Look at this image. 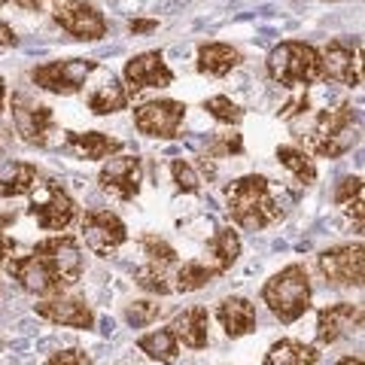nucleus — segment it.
<instances>
[{
    "mask_svg": "<svg viewBox=\"0 0 365 365\" xmlns=\"http://www.w3.org/2000/svg\"><path fill=\"white\" fill-rule=\"evenodd\" d=\"M6 271L25 292L52 299L71 289L83 274V253H79L76 237L71 235H55L46 237L28 256L6 259Z\"/></svg>",
    "mask_w": 365,
    "mask_h": 365,
    "instance_id": "nucleus-1",
    "label": "nucleus"
},
{
    "mask_svg": "<svg viewBox=\"0 0 365 365\" xmlns=\"http://www.w3.org/2000/svg\"><path fill=\"white\" fill-rule=\"evenodd\" d=\"M225 201L232 220L241 228H247V232H259V228L277 222L283 216L280 204L271 195V182L256 174L235 180L225 192Z\"/></svg>",
    "mask_w": 365,
    "mask_h": 365,
    "instance_id": "nucleus-2",
    "label": "nucleus"
},
{
    "mask_svg": "<svg viewBox=\"0 0 365 365\" xmlns=\"http://www.w3.org/2000/svg\"><path fill=\"white\" fill-rule=\"evenodd\" d=\"M262 302L280 323H295L311 307V280L302 265H287L262 287Z\"/></svg>",
    "mask_w": 365,
    "mask_h": 365,
    "instance_id": "nucleus-3",
    "label": "nucleus"
},
{
    "mask_svg": "<svg viewBox=\"0 0 365 365\" xmlns=\"http://www.w3.org/2000/svg\"><path fill=\"white\" fill-rule=\"evenodd\" d=\"M268 76L280 86L299 88V86H311L317 79H323V58L314 46L289 40L274 46L268 55Z\"/></svg>",
    "mask_w": 365,
    "mask_h": 365,
    "instance_id": "nucleus-4",
    "label": "nucleus"
},
{
    "mask_svg": "<svg viewBox=\"0 0 365 365\" xmlns=\"http://www.w3.org/2000/svg\"><path fill=\"white\" fill-rule=\"evenodd\" d=\"M356 143V110L350 104H341L335 110H323L307 134V146L317 155L338 158Z\"/></svg>",
    "mask_w": 365,
    "mask_h": 365,
    "instance_id": "nucleus-5",
    "label": "nucleus"
},
{
    "mask_svg": "<svg viewBox=\"0 0 365 365\" xmlns=\"http://www.w3.org/2000/svg\"><path fill=\"white\" fill-rule=\"evenodd\" d=\"M31 216L46 232H64L76 216V204L55 180H46L31 189Z\"/></svg>",
    "mask_w": 365,
    "mask_h": 365,
    "instance_id": "nucleus-6",
    "label": "nucleus"
},
{
    "mask_svg": "<svg viewBox=\"0 0 365 365\" xmlns=\"http://www.w3.org/2000/svg\"><path fill=\"white\" fill-rule=\"evenodd\" d=\"M95 71H98V64L88 58H67V61H49V64L34 67L31 79L40 88L52 91V95H76Z\"/></svg>",
    "mask_w": 365,
    "mask_h": 365,
    "instance_id": "nucleus-7",
    "label": "nucleus"
},
{
    "mask_svg": "<svg viewBox=\"0 0 365 365\" xmlns=\"http://www.w3.org/2000/svg\"><path fill=\"white\" fill-rule=\"evenodd\" d=\"M317 268L326 277L329 287H362V268H365L362 244H344V247L326 250L317 259Z\"/></svg>",
    "mask_w": 365,
    "mask_h": 365,
    "instance_id": "nucleus-8",
    "label": "nucleus"
},
{
    "mask_svg": "<svg viewBox=\"0 0 365 365\" xmlns=\"http://www.w3.org/2000/svg\"><path fill=\"white\" fill-rule=\"evenodd\" d=\"M83 241L91 253L113 256L116 250L128 241V228L110 210H88L83 216Z\"/></svg>",
    "mask_w": 365,
    "mask_h": 365,
    "instance_id": "nucleus-9",
    "label": "nucleus"
},
{
    "mask_svg": "<svg viewBox=\"0 0 365 365\" xmlns=\"http://www.w3.org/2000/svg\"><path fill=\"white\" fill-rule=\"evenodd\" d=\"M182 119H186V104L180 101H150V104L137 107L134 110V125L137 131L146 134V137H162V140H170L177 137Z\"/></svg>",
    "mask_w": 365,
    "mask_h": 365,
    "instance_id": "nucleus-10",
    "label": "nucleus"
},
{
    "mask_svg": "<svg viewBox=\"0 0 365 365\" xmlns=\"http://www.w3.org/2000/svg\"><path fill=\"white\" fill-rule=\"evenodd\" d=\"M55 21L73 34L76 40H101L107 34V19L86 0H58L55 4Z\"/></svg>",
    "mask_w": 365,
    "mask_h": 365,
    "instance_id": "nucleus-11",
    "label": "nucleus"
},
{
    "mask_svg": "<svg viewBox=\"0 0 365 365\" xmlns=\"http://www.w3.org/2000/svg\"><path fill=\"white\" fill-rule=\"evenodd\" d=\"M323 79H335L341 86H362V46L332 40L323 49Z\"/></svg>",
    "mask_w": 365,
    "mask_h": 365,
    "instance_id": "nucleus-12",
    "label": "nucleus"
},
{
    "mask_svg": "<svg viewBox=\"0 0 365 365\" xmlns=\"http://www.w3.org/2000/svg\"><path fill=\"white\" fill-rule=\"evenodd\" d=\"M140 174L143 170H140V158L137 155H113L110 162L101 168L98 182L113 198L131 201V198H137V192H140Z\"/></svg>",
    "mask_w": 365,
    "mask_h": 365,
    "instance_id": "nucleus-13",
    "label": "nucleus"
},
{
    "mask_svg": "<svg viewBox=\"0 0 365 365\" xmlns=\"http://www.w3.org/2000/svg\"><path fill=\"white\" fill-rule=\"evenodd\" d=\"M170 83H174V73H170V67L165 64L162 52L134 55V58L125 64V91H128V98L143 88H168Z\"/></svg>",
    "mask_w": 365,
    "mask_h": 365,
    "instance_id": "nucleus-14",
    "label": "nucleus"
},
{
    "mask_svg": "<svg viewBox=\"0 0 365 365\" xmlns=\"http://www.w3.org/2000/svg\"><path fill=\"white\" fill-rule=\"evenodd\" d=\"M13 119H16V131L21 134V140L31 146H46L49 143V134L55 128V116L52 107L34 104L25 95H19L13 101Z\"/></svg>",
    "mask_w": 365,
    "mask_h": 365,
    "instance_id": "nucleus-15",
    "label": "nucleus"
},
{
    "mask_svg": "<svg viewBox=\"0 0 365 365\" xmlns=\"http://www.w3.org/2000/svg\"><path fill=\"white\" fill-rule=\"evenodd\" d=\"M353 329H362V307L350 302H338L319 311L317 317V341L319 344H335Z\"/></svg>",
    "mask_w": 365,
    "mask_h": 365,
    "instance_id": "nucleus-16",
    "label": "nucleus"
},
{
    "mask_svg": "<svg viewBox=\"0 0 365 365\" xmlns=\"http://www.w3.org/2000/svg\"><path fill=\"white\" fill-rule=\"evenodd\" d=\"M37 317L49 319L55 326H71V329H91L95 326V314L83 299H67V295H52L34 304Z\"/></svg>",
    "mask_w": 365,
    "mask_h": 365,
    "instance_id": "nucleus-17",
    "label": "nucleus"
},
{
    "mask_svg": "<svg viewBox=\"0 0 365 365\" xmlns=\"http://www.w3.org/2000/svg\"><path fill=\"white\" fill-rule=\"evenodd\" d=\"M207 326H210L207 307L195 304V307H186L182 314H177L174 323H170L168 329H170V332L177 335V341H182V344H186L189 350H204V347H207V341H210Z\"/></svg>",
    "mask_w": 365,
    "mask_h": 365,
    "instance_id": "nucleus-18",
    "label": "nucleus"
},
{
    "mask_svg": "<svg viewBox=\"0 0 365 365\" xmlns=\"http://www.w3.org/2000/svg\"><path fill=\"white\" fill-rule=\"evenodd\" d=\"M67 153H73L76 158H86V162H98V158H110L122 150V140L101 131H67Z\"/></svg>",
    "mask_w": 365,
    "mask_h": 365,
    "instance_id": "nucleus-19",
    "label": "nucleus"
},
{
    "mask_svg": "<svg viewBox=\"0 0 365 365\" xmlns=\"http://www.w3.org/2000/svg\"><path fill=\"white\" fill-rule=\"evenodd\" d=\"M216 319L222 323L228 338H241L256 329V307H253V302L241 299V295H228V299H222L220 307H216Z\"/></svg>",
    "mask_w": 365,
    "mask_h": 365,
    "instance_id": "nucleus-20",
    "label": "nucleus"
},
{
    "mask_svg": "<svg viewBox=\"0 0 365 365\" xmlns=\"http://www.w3.org/2000/svg\"><path fill=\"white\" fill-rule=\"evenodd\" d=\"M237 256H241V237H237V232L235 228H220L207 244V259H204V265L213 268L216 277H220V274H225L235 265Z\"/></svg>",
    "mask_w": 365,
    "mask_h": 365,
    "instance_id": "nucleus-21",
    "label": "nucleus"
},
{
    "mask_svg": "<svg viewBox=\"0 0 365 365\" xmlns=\"http://www.w3.org/2000/svg\"><path fill=\"white\" fill-rule=\"evenodd\" d=\"M241 64V52L228 43H204L198 49V71L207 76H225Z\"/></svg>",
    "mask_w": 365,
    "mask_h": 365,
    "instance_id": "nucleus-22",
    "label": "nucleus"
},
{
    "mask_svg": "<svg viewBox=\"0 0 365 365\" xmlns=\"http://www.w3.org/2000/svg\"><path fill=\"white\" fill-rule=\"evenodd\" d=\"M37 186V168L28 162H4L0 165V198L31 195Z\"/></svg>",
    "mask_w": 365,
    "mask_h": 365,
    "instance_id": "nucleus-23",
    "label": "nucleus"
},
{
    "mask_svg": "<svg viewBox=\"0 0 365 365\" xmlns=\"http://www.w3.org/2000/svg\"><path fill=\"white\" fill-rule=\"evenodd\" d=\"M125 107H128V91H125V86L113 73L88 91V110L95 116H110V113H119Z\"/></svg>",
    "mask_w": 365,
    "mask_h": 365,
    "instance_id": "nucleus-24",
    "label": "nucleus"
},
{
    "mask_svg": "<svg viewBox=\"0 0 365 365\" xmlns=\"http://www.w3.org/2000/svg\"><path fill=\"white\" fill-rule=\"evenodd\" d=\"M317 362H319L317 347L295 338H280L277 344H271L262 365H317Z\"/></svg>",
    "mask_w": 365,
    "mask_h": 365,
    "instance_id": "nucleus-25",
    "label": "nucleus"
},
{
    "mask_svg": "<svg viewBox=\"0 0 365 365\" xmlns=\"http://www.w3.org/2000/svg\"><path fill=\"white\" fill-rule=\"evenodd\" d=\"M137 347H140V353H146L150 359L162 362V365H174L177 356H180L177 335L170 332V329H158V332L140 335V338H137Z\"/></svg>",
    "mask_w": 365,
    "mask_h": 365,
    "instance_id": "nucleus-26",
    "label": "nucleus"
},
{
    "mask_svg": "<svg viewBox=\"0 0 365 365\" xmlns=\"http://www.w3.org/2000/svg\"><path fill=\"white\" fill-rule=\"evenodd\" d=\"M277 162L287 168L289 174L295 177V182H302V186H311V182L317 180L314 158L307 155L304 150H299V146H280V150H277Z\"/></svg>",
    "mask_w": 365,
    "mask_h": 365,
    "instance_id": "nucleus-27",
    "label": "nucleus"
},
{
    "mask_svg": "<svg viewBox=\"0 0 365 365\" xmlns=\"http://www.w3.org/2000/svg\"><path fill=\"white\" fill-rule=\"evenodd\" d=\"M174 292H195V289H204L207 283L216 280V271L207 268L204 262H182L174 274Z\"/></svg>",
    "mask_w": 365,
    "mask_h": 365,
    "instance_id": "nucleus-28",
    "label": "nucleus"
},
{
    "mask_svg": "<svg viewBox=\"0 0 365 365\" xmlns=\"http://www.w3.org/2000/svg\"><path fill=\"white\" fill-rule=\"evenodd\" d=\"M335 201L344 207V213L350 220H356V225L362 228V177H344L335 189Z\"/></svg>",
    "mask_w": 365,
    "mask_h": 365,
    "instance_id": "nucleus-29",
    "label": "nucleus"
},
{
    "mask_svg": "<svg viewBox=\"0 0 365 365\" xmlns=\"http://www.w3.org/2000/svg\"><path fill=\"white\" fill-rule=\"evenodd\" d=\"M134 280L137 287L146 289V292H155V295H170L174 292V283H170L165 265H155V262H150V265L137 268L134 271Z\"/></svg>",
    "mask_w": 365,
    "mask_h": 365,
    "instance_id": "nucleus-30",
    "label": "nucleus"
},
{
    "mask_svg": "<svg viewBox=\"0 0 365 365\" xmlns=\"http://www.w3.org/2000/svg\"><path fill=\"white\" fill-rule=\"evenodd\" d=\"M204 110H207L210 116L216 122H222V125H237V122L244 119V110L237 107V104H232L225 95H216L210 101H204Z\"/></svg>",
    "mask_w": 365,
    "mask_h": 365,
    "instance_id": "nucleus-31",
    "label": "nucleus"
},
{
    "mask_svg": "<svg viewBox=\"0 0 365 365\" xmlns=\"http://www.w3.org/2000/svg\"><path fill=\"white\" fill-rule=\"evenodd\" d=\"M143 253L150 256V262H155V265H165V268L177 265V250L170 244H165L162 237H155V235L143 237Z\"/></svg>",
    "mask_w": 365,
    "mask_h": 365,
    "instance_id": "nucleus-32",
    "label": "nucleus"
},
{
    "mask_svg": "<svg viewBox=\"0 0 365 365\" xmlns=\"http://www.w3.org/2000/svg\"><path fill=\"white\" fill-rule=\"evenodd\" d=\"M170 174H174L177 189H180V192H186V195H195V192L201 189V177L195 174V168H192L189 162H182V158L170 162Z\"/></svg>",
    "mask_w": 365,
    "mask_h": 365,
    "instance_id": "nucleus-33",
    "label": "nucleus"
},
{
    "mask_svg": "<svg viewBox=\"0 0 365 365\" xmlns=\"http://www.w3.org/2000/svg\"><path fill=\"white\" fill-rule=\"evenodd\" d=\"M158 314H162V307L155 302H134V304H128V311H125V319H128L134 329H143V326H150Z\"/></svg>",
    "mask_w": 365,
    "mask_h": 365,
    "instance_id": "nucleus-34",
    "label": "nucleus"
},
{
    "mask_svg": "<svg viewBox=\"0 0 365 365\" xmlns=\"http://www.w3.org/2000/svg\"><path fill=\"white\" fill-rule=\"evenodd\" d=\"M244 150V140H241V134H220L216 137V143L207 150V155L204 158H220V155H237Z\"/></svg>",
    "mask_w": 365,
    "mask_h": 365,
    "instance_id": "nucleus-35",
    "label": "nucleus"
},
{
    "mask_svg": "<svg viewBox=\"0 0 365 365\" xmlns=\"http://www.w3.org/2000/svg\"><path fill=\"white\" fill-rule=\"evenodd\" d=\"M46 365H95V359H91L86 350L71 347V350H61V353H55V356H49Z\"/></svg>",
    "mask_w": 365,
    "mask_h": 365,
    "instance_id": "nucleus-36",
    "label": "nucleus"
},
{
    "mask_svg": "<svg viewBox=\"0 0 365 365\" xmlns=\"http://www.w3.org/2000/svg\"><path fill=\"white\" fill-rule=\"evenodd\" d=\"M6 4L21 6V9H28V13H40L46 4H58V0H0V6H6Z\"/></svg>",
    "mask_w": 365,
    "mask_h": 365,
    "instance_id": "nucleus-37",
    "label": "nucleus"
},
{
    "mask_svg": "<svg viewBox=\"0 0 365 365\" xmlns=\"http://www.w3.org/2000/svg\"><path fill=\"white\" fill-rule=\"evenodd\" d=\"M13 250H16V244H13V237H6L4 232H0V265H6V259L13 256Z\"/></svg>",
    "mask_w": 365,
    "mask_h": 365,
    "instance_id": "nucleus-38",
    "label": "nucleus"
},
{
    "mask_svg": "<svg viewBox=\"0 0 365 365\" xmlns=\"http://www.w3.org/2000/svg\"><path fill=\"white\" fill-rule=\"evenodd\" d=\"M19 43V37H16V31L6 25L4 19H0V46H16Z\"/></svg>",
    "mask_w": 365,
    "mask_h": 365,
    "instance_id": "nucleus-39",
    "label": "nucleus"
},
{
    "mask_svg": "<svg viewBox=\"0 0 365 365\" xmlns=\"http://www.w3.org/2000/svg\"><path fill=\"white\" fill-rule=\"evenodd\" d=\"M302 110H307V98H299V101H292V104H287L283 107V116H295V113H302Z\"/></svg>",
    "mask_w": 365,
    "mask_h": 365,
    "instance_id": "nucleus-40",
    "label": "nucleus"
},
{
    "mask_svg": "<svg viewBox=\"0 0 365 365\" xmlns=\"http://www.w3.org/2000/svg\"><path fill=\"white\" fill-rule=\"evenodd\" d=\"M155 21H131V31L134 34H143V31H153Z\"/></svg>",
    "mask_w": 365,
    "mask_h": 365,
    "instance_id": "nucleus-41",
    "label": "nucleus"
},
{
    "mask_svg": "<svg viewBox=\"0 0 365 365\" xmlns=\"http://www.w3.org/2000/svg\"><path fill=\"white\" fill-rule=\"evenodd\" d=\"M4 104H6V83H4V76H0V113H4Z\"/></svg>",
    "mask_w": 365,
    "mask_h": 365,
    "instance_id": "nucleus-42",
    "label": "nucleus"
},
{
    "mask_svg": "<svg viewBox=\"0 0 365 365\" xmlns=\"http://www.w3.org/2000/svg\"><path fill=\"white\" fill-rule=\"evenodd\" d=\"M338 365H362L359 356H344V359H338Z\"/></svg>",
    "mask_w": 365,
    "mask_h": 365,
    "instance_id": "nucleus-43",
    "label": "nucleus"
}]
</instances>
